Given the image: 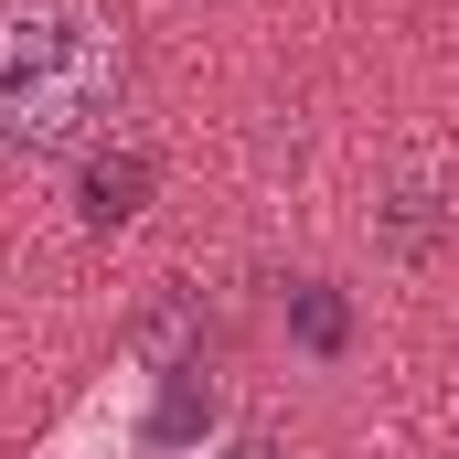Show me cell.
<instances>
[{
	"label": "cell",
	"mask_w": 459,
	"mask_h": 459,
	"mask_svg": "<svg viewBox=\"0 0 459 459\" xmlns=\"http://www.w3.org/2000/svg\"><path fill=\"white\" fill-rule=\"evenodd\" d=\"M204 459H289V449H278L267 428H235V438H214V449H204Z\"/></svg>",
	"instance_id": "4"
},
{
	"label": "cell",
	"mask_w": 459,
	"mask_h": 459,
	"mask_svg": "<svg viewBox=\"0 0 459 459\" xmlns=\"http://www.w3.org/2000/svg\"><path fill=\"white\" fill-rule=\"evenodd\" d=\"M139 193H150V160H139V150H128V160H97V171H86V225H97V235L128 225Z\"/></svg>",
	"instance_id": "2"
},
{
	"label": "cell",
	"mask_w": 459,
	"mask_h": 459,
	"mask_svg": "<svg viewBox=\"0 0 459 459\" xmlns=\"http://www.w3.org/2000/svg\"><path fill=\"white\" fill-rule=\"evenodd\" d=\"M108 22L97 0H0V150H54L108 108Z\"/></svg>",
	"instance_id": "1"
},
{
	"label": "cell",
	"mask_w": 459,
	"mask_h": 459,
	"mask_svg": "<svg viewBox=\"0 0 459 459\" xmlns=\"http://www.w3.org/2000/svg\"><path fill=\"white\" fill-rule=\"evenodd\" d=\"M428 235H438V193H428V182H406V193H395V214H385V246H395V256H428Z\"/></svg>",
	"instance_id": "3"
}]
</instances>
